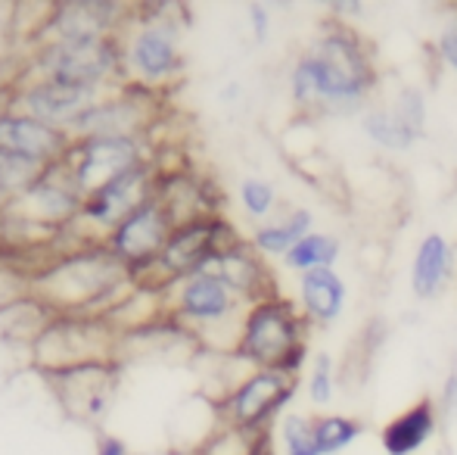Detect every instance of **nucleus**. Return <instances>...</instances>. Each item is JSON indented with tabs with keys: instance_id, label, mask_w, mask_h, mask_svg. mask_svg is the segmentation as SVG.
<instances>
[{
	"instance_id": "obj_21",
	"label": "nucleus",
	"mask_w": 457,
	"mask_h": 455,
	"mask_svg": "<svg viewBox=\"0 0 457 455\" xmlns=\"http://www.w3.org/2000/svg\"><path fill=\"white\" fill-rule=\"evenodd\" d=\"M361 131L373 147H379L383 153H408L411 147L420 140V134H414L395 113L392 106H367L361 113Z\"/></svg>"
},
{
	"instance_id": "obj_12",
	"label": "nucleus",
	"mask_w": 457,
	"mask_h": 455,
	"mask_svg": "<svg viewBox=\"0 0 457 455\" xmlns=\"http://www.w3.org/2000/svg\"><path fill=\"white\" fill-rule=\"evenodd\" d=\"M454 262L457 253L445 234L439 231H429L414 249V259H411V293L423 303L429 299H439L448 291L454 278Z\"/></svg>"
},
{
	"instance_id": "obj_2",
	"label": "nucleus",
	"mask_w": 457,
	"mask_h": 455,
	"mask_svg": "<svg viewBox=\"0 0 457 455\" xmlns=\"http://www.w3.org/2000/svg\"><path fill=\"white\" fill-rule=\"evenodd\" d=\"M308 328L312 324L302 316L299 306L277 293V297H268L246 309L234 352L253 368L280 371V375L299 381L305 365H312L308 362L312 358Z\"/></svg>"
},
{
	"instance_id": "obj_28",
	"label": "nucleus",
	"mask_w": 457,
	"mask_h": 455,
	"mask_svg": "<svg viewBox=\"0 0 457 455\" xmlns=\"http://www.w3.org/2000/svg\"><path fill=\"white\" fill-rule=\"evenodd\" d=\"M240 203L246 215L253 219H268L277 206V188L265 178H243L240 181Z\"/></svg>"
},
{
	"instance_id": "obj_30",
	"label": "nucleus",
	"mask_w": 457,
	"mask_h": 455,
	"mask_svg": "<svg viewBox=\"0 0 457 455\" xmlns=\"http://www.w3.org/2000/svg\"><path fill=\"white\" fill-rule=\"evenodd\" d=\"M436 402H439L442 421H454L457 418V368L448 371L445 383H442V396Z\"/></svg>"
},
{
	"instance_id": "obj_18",
	"label": "nucleus",
	"mask_w": 457,
	"mask_h": 455,
	"mask_svg": "<svg viewBox=\"0 0 457 455\" xmlns=\"http://www.w3.org/2000/svg\"><path fill=\"white\" fill-rule=\"evenodd\" d=\"M146 184H150L146 165H140V169L121 175L119 181H112L109 188H103L100 194L87 197L81 209H85V215L91 222H96V225L115 228V225H121L137 206H144L146 200H153V197L146 194Z\"/></svg>"
},
{
	"instance_id": "obj_25",
	"label": "nucleus",
	"mask_w": 457,
	"mask_h": 455,
	"mask_svg": "<svg viewBox=\"0 0 457 455\" xmlns=\"http://www.w3.org/2000/svg\"><path fill=\"white\" fill-rule=\"evenodd\" d=\"M280 443L287 455H320L318 440H314V415L287 412L277 425Z\"/></svg>"
},
{
	"instance_id": "obj_20",
	"label": "nucleus",
	"mask_w": 457,
	"mask_h": 455,
	"mask_svg": "<svg viewBox=\"0 0 457 455\" xmlns=\"http://www.w3.org/2000/svg\"><path fill=\"white\" fill-rule=\"evenodd\" d=\"M314 231V215L312 209H289L283 219L262 222L249 237V247L262 256V259H283L302 237H308Z\"/></svg>"
},
{
	"instance_id": "obj_5",
	"label": "nucleus",
	"mask_w": 457,
	"mask_h": 455,
	"mask_svg": "<svg viewBox=\"0 0 457 455\" xmlns=\"http://www.w3.org/2000/svg\"><path fill=\"white\" fill-rule=\"evenodd\" d=\"M119 66V47L109 38H56L37 54V81L103 85Z\"/></svg>"
},
{
	"instance_id": "obj_13",
	"label": "nucleus",
	"mask_w": 457,
	"mask_h": 455,
	"mask_svg": "<svg viewBox=\"0 0 457 455\" xmlns=\"http://www.w3.org/2000/svg\"><path fill=\"white\" fill-rule=\"evenodd\" d=\"M442 427L439 402L433 396H423L414 406L398 412L389 425L379 431V443H383L386 455H417L423 446L436 440Z\"/></svg>"
},
{
	"instance_id": "obj_24",
	"label": "nucleus",
	"mask_w": 457,
	"mask_h": 455,
	"mask_svg": "<svg viewBox=\"0 0 457 455\" xmlns=\"http://www.w3.org/2000/svg\"><path fill=\"white\" fill-rule=\"evenodd\" d=\"M47 169L50 165L37 163V159L0 150V194H10V197L25 194L31 184H37L44 175H47Z\"/></svg>"
},
{
	"instance_id": "obj_29",
	"label": "nucleus",
	"mask_w": 457,
	"mask_h": 455,
	"mask_svg": "<svg viewBox=\"0 0 457 455\" xmlns=\"http://www.w3.org/2000/svg\"><path fill=\"white\" fill-rule=\"evenodd\" d=\"M436 54H439V60L457 75V13L448 19L445 29H442L439 38H436Z\"/></svg>"
},
{
	"instance_id": "obj_23",
	"label": "nucleus",
	"mask_w": 457,
	"mask_h": 455,
	"mask_svg": "<svg viewBox=\"0 0 457 455\" xmlns=\"http://www.w3.org/2000/svg\"><path fill=\"white\" fill-rule=\"evenodd\" d=\"M364 434V425L349 415L339 412H324L314 415V440H318L320 455H339L349 446L358 443V437Z\"/></svg>"
},
{
	"instance_id": "obj_6",
	"label": "nucleus",
	"mask_w": 457,
	"mask_h": 455,
	"mask_svg": "<svg viewBox=\"0 0 457 455\" xmlns=\"http://www.w3.org/2000/svg\"><path fill=\"white\" fill-rule=\"evenodd\" d=\"M249 306L243 303L234 293V287L215 272L190 274V278L178 281V297H175V312L178 318H184L187 324L205 331H221L234 328L240 331L243 316H246Z\"/></svg>"
},
{
	"instance_id": "obj_26",
	"label": "nucleus",
	"mask_w": 457,
	"mask_h": 455,
	"mask_svg": "<svg viewBox=\"0 0 457 455\" xmlns=\"http://www.w3.org/2000/svg\"><path fill=\"white\" fill-rule=\"evenodd\" d=\"M305 393L312 400V406L327 409L337 400V365H333L330 352H318L308 365V381H305Z\"/></svg>"
},
{
	"instance_id": "obj_3",
	"label": "nucleus",
	"mask_w": 457,
	"mask_h": 455,
	"mask_svg": "<svg viewBox=\"0 0 457 455\" xmlns=\"http://www.w3.org/2000/svg\"><path fill=\"white\" fill-rule=\"evenodd\" d=\"M69 181L75 184L81 200L100 194L121 175L144 165V147L128 134H103V138H81L66 159H60Z\"/></svg>"
},
{
	"instance_id": "obj_8",
	"label": "nucleus",
	"mask_w": 457,
	"mask_h": 455,
	"mask_svg": "<svg viewBox=\"0 0 457 455\" xmlns=\"http://www.w3.org/2000/svg\"><path fill=\"white\" fill-rule=\"evenodd\" d=\"M175 222H171L169 209L162 206V200H146L144 206H137L128 215L121 225L112 228V240L109 249L112 256H119L125 265H153L162 256L165 243H169Z\"/></svg>"
},
{
	"instance_id": "obj_31",
	"label": "nucleus",
	"mask_w": 457,
	"mask_h": 455,
	"mask_svg": "<svg viewBox=\"0 0 457 455\" xmlns=\"http://www.w3.org/2000/svg\"><path fill=\"white\" fill-rule=\"evenodd\" d=\"M249 25H253L255 41H265L268 31H271V10L265 4H253L249 6Z\"/></svg>"
},
{
	"instance_id": "obj_22",
	"label": "nucleus",
	"mask_w": 457,
	"mask_h": 455,
	"mask_svg": "<svg viewBox=\"0 0 457 455\" xmlns=\"http://www.w3.org/2000/svg\"><path fill=\"white\" fill-rule=\"evenodd\" d=\"M339 256H343V243L337 234H324V231H312L308 237H302L293 249L280 259V265L287 272L302 274L318 272V268H337Z\"/></svg>"
},
{
	"instance_id": "obj_17",
	"label": "nucleus",
	"mask_w": 457,
	"mask_h": 455,
	"mask_svg": "<svg viewBox=\"0 0 457 455\" xmlns=\"http://www.w3.org/2000/svg\"><path fill=\"white\" fill-rule=\"evenodd\" d=\"M96 343H100L96 324L60 322L41 334V343H37V362L47 365V368L54 365V368H60V371L79 368V365H94V362H100V358H94Z\"/></svg>"
},
{
	"instance_id": "obj_32",
	"label": "nucleus",
	"mask_w": 457,
	"mask_h": 455,
	"mask_svg": "<svg viewBox=\"0 0 457 455\" xmlns=\"http://www.w3.org/2000/svg\"><path fill=\"white\" fill-rule=\"evenodd\" d=\"M96 455H128V450H125V443H121V440L106 437L100 443V452H96Z\"/></svg>"
},
{
	"instance_id": "obj_27",
	"label": "nucleus",
	"mask_w": 457,
	"mask_h": 455,
	"mask_svg": "<svg viewBox=\"0 0 457 455\" xmlns=\"http://www.w3.org/2000/svg\"><path fill=\"white\" fill-rule=\"evenodd\" d=\"M392 113L404 122L414 134H427V119H429V104H427V94L414 85H404L398 88V94L392 97Z\"/></svg>"
},
{
	"instance_id": "obj_33",
	"label": "nucleus",
	"mask_w": 457,
	"mask_h": 455,
	"mask_svg": "<svg viewBox=\"0 0 457 455\" xmlns=\"http://www.w3.org/2000/svg\"><path fill=\"white\" fill-rule=\"evenodd\" d=\"M240 97V85H228V91H224V100H237Z\"/></svg>"
},
{
	"instance_id": "obj_7",
	"label": "nucleus",
	"mask_w": 457,
	"mask_h": 455,
	"mask_svg": "<svg viewBox=\"0 0 457 455\" xmlns=\"http://www.w3.org/2000/svg\"><path fill=\"white\" fill-rule=\"evenodd\" d=\"M121 268L125 262L119 256H69L60 265H54L47 274L41 278V284L50 293H56L60 303H72V306H94L96 297L103 293H112L119 287Z\"/></svg>"
},
{
	"instance_id": "obj_14",
	"label": "nucleus",
	"mask_w": 457,
	"mask_h": 455,
	"mask_svg": "<svg viewBox=\"0 0 457 455\" xmlns=\"http://www.w3.org/2000/svg\"><path fill=\"white\" fill-rule=\"evenodd\" d=\"M79 206H85V200L79 197L72 181H54V165L47 169V175L37 184H31L25 194L12 197V213L19 219L37 222V225H54V222H66L79 213Z\"/></svg>"
},
{
	"instance_id": "obj_15",
	"label": "nucleus",
	"mask_w": 457,
	"mask_h": 455,
	"mask_svg": "<svg viewBox=\"0 0 457 455\" xmlns=\"http://www.w3.org/2000/svg\"><path fill=\"white\" fill-rule=\"evenodd\" d=\"M212 272L221 274L246 306L262 303V299H268V297H277L268 265L262 262V256L243 240L224 249L215 259V265H212Z\"/></svg>"
},
{
	"instance_id": "obj_11",
	"label": "nucleus",
	"mask_w": 457,
	"mask_h": 455,
	"mask_svg": "<svg viewBox=\"0 0 457 455\" xmlns=\"http://www.w3.org/2000/svg\"><path fill=\"white\" fill-rule=\"evenodd\" d=\"M0 150L54 165L66 153V138H62L60 128L44 125V122L31 119V115L6 113L0 115Z\"/></svg>"
},
{
	"instance_id": "obj_10",
	"label": "nucleus",
	"mask_w": 457,
	"mask_h": 455,
	"mask_svg": "<svg viewBox=\"0 0 457 455\" xmlns=\"http://www.w3.org/2000/svg\"><path fill=\"white\" fill-rule=\"evenodd\" d=\"M128 63L144 81H165L181 69L178 35L169 22H150L131 38Z\"/></svg>"
},
{
	"instance_id": "obj_4",
	"label": "nucleus",
	"mask_w": 457,
	"mask_h": 455,
	"mask_svg": "<svg viewBox=\"0 0 457 455\" xmlns=\"http://www.w3.org/2000/svg\"><path fill=\"white\" fill-rule=\"evenodd\" d=\"M299 393V381L280 371L253 368L221 402V412L230 427L262 434L287 415V406Z\"/></svg>"
},
{
	"instance_id": "obj_16",
	"label": "nucleus",
	"mask_w": 457,
	"mask_h": 455,
	"mask_svg": "<svg viewBox=\"0 0 457 455\" xmlns=\"http://www.w3.org/2000/svg\"><path fill=\"white\" fill-rule=\"evenodd\" d=\"M349 306V284L337 268H318L299 278V309L308 324L330 328Z\"/></svg>"
},
{
	"instance_id": "obj_1",
	"label": "nucleus",
	"mask_w": 457,
	"mask_h": 455,
	"mask_svg": "<svg viewBox=\"0 0 457 455\" xmlns=\"http://www.w3.org/2000/svg\"><path fill=\"white\" fill-rule=\"evenodd\" d=\"M377 91L373 50L355 29L330 22L289 69V97L308 115L364 113Z\"/></svg>"
},
{
	"instance_id": "obj_19",
	"label": "nucleus",
	"mask_w": 457,
	"mask_h": 455,
	"mask_svg": "<svg viewBox=\"0 0 457 455\" xmlns=\"http://www.w3.org/2000/svg\"><path fill=\"white\" fill-rule=\"evenodd\" d=\"M119 19L115 4H62L56 6L47 31L56 38H106Z\"/></svg>"
},
{
	"instance_id": "obj_9",
	"label": "nucleus",
	"mask_w": 457,
	"mask_h": 455,
	"mask_svg": "<svg viewBox=\"0 0 457 455\" xmlns=\"http://www.w3.org/2000/svg\"><path fill=\"white\" fill-rule=\"evenodd\" d=\"M103 85H72V81H35L19 97L25 115L44 125H75L100 100Z\"/></svg>"
}]
</instances>
